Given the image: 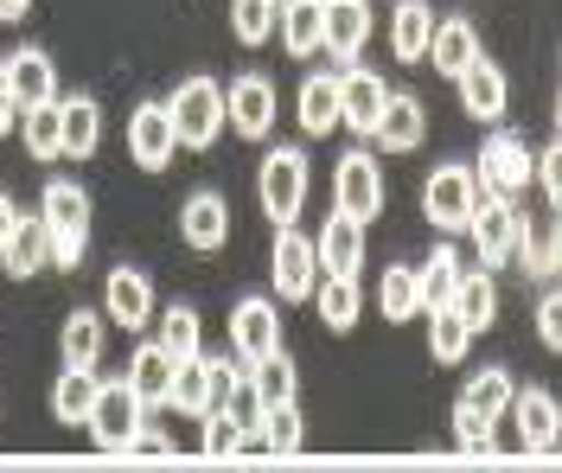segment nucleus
I'll list each match as a JSON object with an SVG mask.
<instances>
[{
	"mask_svg": "<svg viewBox=\"0 0 562 473\" xmlns=\"http://www.w3.org/2000/svg\"><path fill=\"white\" fill-rule=\"evenodd\" d=\"M256 371V391H262V403H288L294 397V364H288V352H269L262 364H249Z\"/></svg>",
	"mask_w": 562,
	"mask_h": 473,
	"instance_id": "obj_43",
	"label": "nucleus"
},
{
	"mask_svg": "<svg viewBox=\"0 0 562 473\" xmlns=\"http://www.w3.org/2000/svg\"><path fill=\"white\" fill-rule=\"evenodd\" d=\"M512 423H518L525 454H557L562 448V403L550 391H518L512 397Z\"/></svg>",
	"mask_w": 562,
	"mask_h": 473,
	"instance_id": "obj_17",
	"label": "nucleus"
},
{
	"mask_svg": "<svg viewBox=\"0 0 562 473\" xmlns=\"http://www.w3.org/2000/svg\"><path fill=\"white\" fill-rule=\"evenodd\" d=\"M512 397H518V384H512V371H480V378H467V391H460V409H467V416H480V423H492V429H498V416L512 409Z\"/></svg>",
	"mask_w": 562,
	"mask_h": 473,
	"instance_id": "obj_31",
	"label": "nucleus"
},
{
	"mask_svg": "<svg viewBox=\"0 0 562 473\" xmlns=\"http://www.w3.org/2000/svg\"><path fill=\"white\" fill-rule=\"evenodd\" d=\"M256 199H262V218L288 230L307 205V154L301 147H269L262 167H256Z\"/></svg>",
	"mask_w": 562,
	"mask_h": 473,
	"instance_id": "obj_3",
	"label": "nucleus"
},
{
	"mask_svg": "<svg viewBox=\"0 0 562 473\" xmlns=\"http://www.w3.org/2000/svg\"><path fill=\"white\" fill-rule=\"evenodd\" d=\"M173 378H179V359L160 346V339H147L135 346V359H128V384H135V397L154 409V403H173Z\"/></svg>",
	"mask_w": 562,
	"mask_h": 473,
	"instance_id": "obj_23",
	"label": "nucleus"
},
{
	"mask_svg": "<svg viewBox=\"0 0 562 473\" xmlns=\"http://www.w3.org/2000/svg\"><path fill=\"white\" fill-rule=\"evenodd\" d=\"M294 110H301V128L307 135H333L339 128V71H314L301 83V97H294Z\"/></svg>",
	"mask_w": 562,
	"mask_h": 473,
	"instance_id": "obj_27",
	"label": "nucleus"
},
{
	"mask_svg": "<svg viewBox=\"0 0 562 473\" xmlns=\"http://www.w3.org/2000/svg\"><path fill=\"white\" fill-rule=\"evenodd\" d=\"M20 128V97H13V77H7V58H0V135Z\"/></svg>",
	"mask_w": 562,
	"mask_h": 473,
	"instance_id": "obj_48",
	"label": "nucleus"
},
{
	"mask_svg": "<svg viewBox=\"0 0 562 473\" xmlns=\"http://www.w3.org/2000/svg\"><path fill=\"white\" fill-rule=\"evenodd\" d=\"M128 454H173V448H167V441H160V436H147V429H140V436H135V448H128Z\"/></svg>",
	"mask_w": 562,
	"mask_h": 473,
	"instance_id": "obj_50",
	"label": "nucleus"
},
{
	"mask_svg": "<svg viewBox=\"0 0 562 473\" xmlns=\"http://www.w3.org/2000/svg\"><path fill=\"white\" fill-rule=\"evenodd\" d=\"M416 289H422V314H435V307H448L460 289V256L454 244H435L428 250V262L416 269Z\"/></svg>",
	"mask_w": 562,
	"mask_h": 473,
	"instance_id": "obj_33",
	"label": "nucleus"
},
{
	"mask_svg": "<svg viewBox=\"0 0 562 473\" xmlns=\"http://www.w3.org/2000/svg\"><path fill=\"white\" fill-rule=\"evenodd\" d=\"M97 142H103V103L77 90V97H65V154L70 160H90Z\"/></svg>",
	"mask_w": 562,
	"mask_h": 473,
	"instance_id": "obj_34",
	"label": "nucleus"
},
{
	"mask_svg": "<svg viewBox=\"0 0 562 473\" xmlns=\"http://www.w3.org/2000/svg\"><path fill=\"white\" fill-rule=\"evenodd\" d=\"M480 173L473 167H435L428 173V185H422V218L435 224L441 237H454V230H467V218H473V205H480Z\"/></svg>",
	"mask_w": 562,
	"mask_h": 473,
	"instance_id": "obj_5",
	"label": "nucleus"
},
{
	"mask_svg": "<svg viewBox=\"0 0 562 473\" xmlns=\"http://www.w3.org/2000/svg\"><path fill=\"white\" fill-rule=\"evenodd\" d=\"M428 58L441 77H460L473 58H480V33L473 20H435V38H428Z\"/></svg>",
	"mask_w": 562,
	"mask_h": 473,
	"instance_id": "obj_28",
	"label": "nucleus"
},
{
	"mask_svg": "<svg viewBox=\"0 0 562 473\" xmlns=\"http://www.w3.org/2000/svg\"><path fill=\"white\" fill-rule=\"evenodd\" d=\"M384 103H390V90H384V77L378 71H339V128H351V135H378V122H384Z\"/></svg>",
	"mask_w": 562,
	"mask_h": 473,
	"instance_id": "obj_12",
	"label": "nucleus"
},
{
	"mask_svg": "<svg viewBox=\"0 0 562 473\" xmlns=\"http://www.w3.org/2000/svg\"><path fill=\"white\" fill-rule=\"evenodd\" d=\"M97 384H103V378H90V364H65V378L52 384V416H58L65 429H83V416H90V403H97Z\"/></svg>",
	"mask_w": 562,
	"mask_h": 473,
	"instance_id": "obj_32",
	"label": "nucleus"
},
{
	"mask_svg": "<svg viewBox=\"0 0 562 473\" xmlns=\"http://www.w3.org/2000/svg\"><path fill=\"white\" fill-rule=\"evenodd\" d=\"M537 185H543V199L562 212V142H550L537 154Z\"/></svg>",
	"mask_w": 562,
	"mask_h": 473,
	"instance_id": "obj_47",
	"label": "nucleus"
},
{
	"mask_svg": "<svg viewBox=\"0 0 562 473\" xmlns=\"http://www.w3.org/2000/svg\"><path fill=\"white\" fill-rule=\"evenodd\" d=\"M13 224H20V212H13V199L0 192V250H7V237H13Z\"/></svg>",
	"mask_w": 562,
	"mask_h": 473,
	"instance_id": "obj_49",
	"label": "nucleus"
},
{
	"mask_svg": "<svg viewBox=\"0 0 562 473\" xmlns=\"http://www.w3.org/2000/svg\"><path fill=\"white\" fill-rule=\"evenodd\" d=\"M384 167H378V154H364V147H351L346 160L333 167V205L339 212H351L358 224H371L378 212H384Z\"/></svg>",
	"mask_w": 562,
	"mask_h": 473,
	"instance_id": "obj_6",
	"label": "nucleus"
},
{
	"mask_svg": "<svg viewBox=\"0 0 562 473\" xmlns=\"http://www.w3.org/2000/svg\"><path fill=\"white\" fill-rule=\"evenodd\" d=\"M83 429L97 436L103 454H128L135 436L147 429V403L135 397L128 378H103V384H97V403H90V416H83Z\"/></svg>",
	"mask_w": 562,
	"mask_h": 473,
	"instance_id": "obj_2",
	"label": "nucleus"
},
{
	"mask_svg": "<svg viewBox=\"0 0 562 473\" xmlns=\"http://www.w3.org/2000/svg\"><path fill=\"white\" fill-rule=\"evenodd\" d=\"M518 262H525L530 282H550L562 275V250H557V224H518Z\"/></svg>",
	"mask_w": 562,
	"mask_h": 473,
	"instance_id": "obj_37",
	"label": "nucleus"
},
{
	"mask_svg": "<svg viewBox=\"0 0 562 473\" xmlns=\"http://www.w3.org/2000/svg\"><path fill=\"white\" fill-rule=\"evenodd\" d=\"M45 262H52V230H45V218H20L13 237H7V250H0V269L13 282H33Z\"/></svg>",
	"mask_w": 562,
	"mask_h": 473,
	"instance_id": "obj_25",
	"label": "nucleus"
},
{
	"mask_svg": "<svg viewBox=\"0 0 562 473\" xmlns=\"http://www.w3.org/2000/svg\"><path fill=\"white\" fill-rule=\"evenodd\" d=\"M26 7H33V0H0V26H13V20H26Z\"/></svg>",
	"mask_w": 562,
	"mask_h": 473,
	"instance_id": "obj_51",
	"label": "nucleus"
},
{
	"mask_svg": "<svg viewBox=\"0 0 562 473\" xmlns=\"http://www.w3.org/2000/svg\"><path fill=\"white\" fill-rule=\"evenodd\" d=\"M428 38H435V13L422 0H396V13H390V52H396V65H422Z\"/></svg>",
	"mask_w": 562,
	"mask_h": 473,
	"instance_id": "obj_26",
	"label": "nucleus"
},
{
	"mask_svg": "<svg viewBox=\"0 0 562 473\" xmlns=\"http://www.w3.org/2000/svg\"><path fill=\"white\" fill-rule=\"evenodd\" d=\"M160 346H167L179 364L199 359V352H205V320H199L192 307H167V314H160Z\"/></svg>",
	"mask_w": 562,
	"mask_h": 473,
	"instance_id": "obj_40",
	"label": "nucleus"
},
{
	"mask_svg": "<svg viewBox=\"0 0 562 473\" xmlns=\"http://www.w3.org/2000/svg\"><path fill=\"white\" fill-rule=\"evenodd\" d=\"M281 26V0H231V33L237 45H269Z\"/></svg>",
	"mask_w": 562,
	"mask_h": 473,
	"instance_id": "obj_38",
	"label": "nucleus"
},
{
	"mask_svg": "<svg viewBox=\"0 0 562 473\" xmlns=\"http://www.w3.org/2000/svg\"><path fill=\"white\" fill-rule=\"evenodd\" d=\"M537 339H543L550 352H562V289H550L537 301Z\"/></svg>",
	"mask_w": 562,
	"mask_h": 473,
	"instance_id": "obj_45",
	"label": "nucleus"
},
{
	"mask_svg": "<svg viewBox=\"0 0 562 473\" xmlns=\"http://www.w3.org/2000/svg\"><path fill=\"white\" fill-rule=\"evenodd\" d=\"M103 333H109V314L77 307L65 327H58V352H65V364H90V371H97V359H103Z\"/></svg>",
	"mask_w": 562,
	"mask_h": 473,
	"instance_id": "obj_29",
	"label": "nucleus"
},
{
	"mask_svg": "<svg viewBox=\"0 0 562 473\" xmlns=\"http://www.w3.org/2000/svg\"><path fill=\"white\" fill-rule=\"evenodd\" d=\"M38 218L52 230V262H58V269H77L83 250H90V192L77 180H45Z\"/></svg>",
	"mask_w": 562,
	"mask_h": 473,
	"instance_id": "obj_1",
	"label": "nucleus"
},
{
	"mask_svg": "<svg viewBox=\"0 0 562 473\" xmlns=\"http://www.w3.org/2000/svg\"><path fill=\"white\" fill-rule=\"evenodd\" d=\"M428 320H435V327H428V352H435V364H460V359H467V346H473V327L460 320L454 307H435Z\"/></svg>",
	"mask_w": 562,
	"mask_h": 473,
	"instance_id": "obj_42",
	"label": "nucleus"
},
{
	"mask_svg": "<svg viewBox=\"0 0 562 473\" xmlns=\"http://www.w3.org/2000/svg\"><path fill=\"white\" fill-rule=\"evenodd\" d=\"M231 352L244 364H262L269 352H281V314L269 294H244L231 307Z\"/></svg>",
	"mask_w": 562,
	"mask_h": 473,
	"instance_id": "obj_9",
	"label": "nucleus"
},
{
	"mask_svg": "<svg viewBox=\"0 0 562 473\" xmlns=\"http://www.w3.org/2000/svg\"><path fill=\"white\" fill-rule=\"evenodd\" d=\"M281 52L288 58H314L326 52V0H281Z\"/></svg>",
	"mask_w": 562,
	"mask_h": 473,
	"instance_id": "obj_22",
	"label": "nucleus"
},
{
	"mask_svg": "<svg viewBox=\"0 0 562 473\" xmlns=\"http://www.w3.org/2000/svg\"><path fill=\"white\" fill-rule=\"evenodd\" d=\"M371 38V0H326V52L333 65H358Z\"/></svg>",
	"mask_w": 562,
	"mask_h": 473,
	"instance_id": "obj_20",
	"label": "nucleus"
},
{
	"mask_svg": "<svg viewBox=\"0 0 562 473\" xmlns=\"http://www.w3.org/2000/svg\"><path fill=\"white\" fill-rule=\"evenodd\" d=\"M448 307H454L473 333L492 327V314H498V289H492V269H486V262H480V269H460V289H454V301H448Z\"/></svg>",
	"mask_w": 562,
	"mask_h": 473,
	"instance_id": "obj_30",
	"label": "nucleus"
},
{
	"mask_svg": "<svg viewBox=\"0 0 562 473\" xmlns=\"http://www.w3.org/2000/svg\"><path fill=\"white\" fill-rule=\"evenodd\" d=\"M224 110H231V128L244 135V142H262L269 128H276V83L262 71H249V77H237L231 90H224Z\"/></svg>",
	"mask_w": 562,
	"mask_h": 473,
	"instance_id": "obj_13",
	"label": "nucleus"
},
{
	"mask_svg": "<svg viewBox=\"0 0 562 473\" xmlns=\"http://www.w3.org/2000/svg\"><path fill=\"white\" fill-rule=\"evenodd\" d=\"M557 250H562V212H557Z\"/></svg>",
	"mask_w": 562,
	"mask_h": 473,
	"instance_id": "obj_53",
	"label": "nucleus"
},
{
	"mask_svg": "<svg viewBox=\"0 0 562 473\" xmlns=\"http://www.w3.org/2000/svg\"><path fill=\"white\" fill-rule=\"evenodd\" d=\"M20 135H26V154L33 160H58L65 154V97L20 115Z\"/></svg>",
	"mask_w": 562,
	"mask_h": 473,
	"instance_id": "obj_36",
	"label": "nucleus"
},
{
	"mask_svg": "<svg viewBox=\"0 0 562 473\" xmlns=\"http://www.w3.org/2000/svg\"><path fill=\"white\" fill-rule=\"evenodd\" d=\"M454 83H460V115H467V122H498L505 103H512V83H505V71L492 65L486 52H480Z\"/></svg>",
	"mask_w": 562,
	"mask_h": 473,
	"instance_id": "obj_18",
	"label": "nucleus"
},
{
	"mask_svg": "<svg viewBox=\"0 0 562 473\" xmlns=\"http://www.w3.org/2000/svg\"><path fill=\"white\" fill-rule=\"evenodd\" d=\"M422 135H428V110H422L416 97L390 90L384 122H378V135H371V142L384 147V154H416V147H422Z\"/></svg>",
	"mask_w": 562,
	"mask_h": 473,
	"instance_id": "obj_24",
	"label": "nucleus"
},
{
	"mask_svg": "<svg viewBox=\"0 0 562 473\" xmlns=\"http://www.w3.org/2000/svg\"><path fill=\"white\" fill-rule=\"evenodd\" d=\"M244 364V359H237ZM237 364L231 359H186L179 364V378H173V409L179 416H205V409H217L224 403V391H231V378H237Z\"/></svg>",
	"mask_w": 562,
	"mask_h": 473,
	"instance_id": "obj_10",
	"label": "nucleus"
},
{
	"mask_svg": "<svg viewBox=\"0 0 562 473\" xmlns=\"http://www.w3.org/2000/svg\"><path fill=\"white\" fill-rule=\"evenodd\" d=\"M378 307H384V320H416L422 314V289H416V269H409V262H390L384 269Z\"/></svg>",
	"mask_w": 562,
	"mask_h": 473,
	"instance_id": "obj_39",
	"label": "nucleus"
},
{
	"mask_svg": "<svg viewBox=\"0 0 562 473\" xmlns=\"http://www.w3.org/2000/svg\"><path fill=\"white\" fill-rule=\"evenodd\" d=\"M128 154H135L140 173H167L179 154V128L173 115H167V103H140L135 115H128Z\"/></svg>",
	"mask_w": 562,
	"mask_h": 473,
	"instance_id": "obj_11",
	"label": "nucleus"
},
{
	"mask_svg": "<svg viewBox=\"0 0 562 473\" xmlns=\"http://www.w3.org/2000/svg\"><path fill=\"white\" fill-rule=\"evenodd\" d=\"M473 173H480V185L486 192H525L530 180H537V154H530L512 128H492L486 142H480V160H473Z\"/></svg>",
	"mask_w": 562,
	"mask_h": 473,
	"instance_id": "obj_7",
	"label": "nucleus"
},
{
	"mask_svg": "<svg viewBox=\"0 0 562 473\" xmlns=\"http://www.w3.org/2000/svg\"><path fill=\"white\" fill-rule=\"evenodd\" d=\"M199 448H205L211 461L237 454V448H244V429H237V416H231V409H205V441H199Z\"/></svg>",
	"mask_w": 562,
	"mask_h": 473,
	"instance_id": "obj_44",
	"label": "nucleus"
},
{
	"mask_svg": "<svg viewBox=\"0 0 562 473\" xmlns=\"http://www.w3.org/2000/svg\"><path fill=\"white\" fill-rule=\"evenodd\" d=\"M314 307H319V320H326L333 333H351V327H358V307H364V294H358V275H319Z\"/></svg>",
	"mask_w": 562,
	"mask_h": 473,
	"instance_id": "obj_35",
	"label": "nucleus"
},
{
	"mask_svg": "<svg viewBox=\"0 0 562 473\" xmlns=\"http://www.w3.org/2000/svg\"><path fill=\"white\" fill-rule=\"evenodd\" d=\"M518 224H525V212H518L505 192H480V205H473L467 230H473V244H480V262H486V269H498V262L518 256Z\"/></svg>",
	"mask_w": 562,
	"mask_h": 473,
	"instance_id": "obj_8",
	"label": "nucleus"
},
{
	"mask_svg": "<svg viewBox=\"0 0 562 473\" xmlns=\"http://www.w3.org/2000/svg\"><path fill=\"white\" fill-rule=\"evenodd\" d=\"M103 314H109V327H128L140 333L147 320H154V282L140 275V269H109V282H103Z\"/></svg>",
	"mask_w": 562,
	"mask_h": 473,
	"instance_id": "obj_16",
	"label": "nucleus"
},
{
	"mask_svg": "<svg viewBox=\"0 0 562 473\" xmlns=\"http://www.w3.org/2000/svg\"><path fill=\"white\" fill-rule=\"evenodd\" d=\"M7 77H13L20 115L38 110V103H58V65H52V52H38V45L13 52V58H7Z\"/></svg>",
	"mask_w": 562,
	"mask_h": 473,
	"instance_id": "obj_21",
	"label": "nucleus"
},
{
	"mask_svg": "<svg viewBox=\"0 0 562 473\" xmlns=\"http://www.w3.org/2000/svg\"><path fill=\"white\" fill-rule=\"evenodd\" d=\"M314 256H319V275H358L364 269V224L333 205L314 237Z\"/></svg>",
	"mask_w": 562,
	"mask_h": 473,
	"instance_id": "obj_15",
	"label": "nucleus"
},
{
	"mask_svg": "<svg viewBox=\"0 0 562 473\" xmlns=\"http://www.w3.org/2000/svg\"><path fill=\"white\" fill-rule=\"evenodd\" d=\"M319 289V256H314V237H301L294 224L276 230V294L281 301H314Z\"/></svg>",
	"mask_w": 562,
	"mask_h": 473,
	"instance_id": "obj_14",
	"label": "nucleus"
},
{
	"mask_svg": "<svg viewBox=\"0 0 562 473\" xmlns=\"http://www.w3.org/2000/svg\"><path fill=\"white\" fill-rule=\"evenodd\" d=\"M167 115H173V128H179V147H211L224 128H231L224 83H211V77H186L173 97H167Z\"/></svg>",
	"mask_w": 562,
	"mask_h": 473,
	"instance_id": "obj_4",
	"label": "nucleus"
},
{
	"mask_svg": "<svg viewBox=\"0 0 562 473\" xmlns=\"http://www.w3.org/2000/svg\"><path fill=\"white\" fill-rule=\"evenodd\" d=\"M557 142H562V97H557Z\"/></svg>",
	"mask_w": 562,
	"mask_h": 473,
	"instance_id": "obj_52",
	"label": "nucleus"
},
{
	"mask_svg": "<svg viewBox=\"0 0 562 473\" xmlns=\"http://www.w3.org/2000/svg\"><path fill=\"white\" fill-rule=\"evenodd\" d=\"M307 441V423H301V403L288 397V403H269L262 409V448L269 454H294Z\"/></svg>",
	"mask_w": 562,
	"mask_h": 473,
	"instance_id": "obj_41",
	"label": "nucleus"
},
{
	"mask_svg": "<svg viewBox=\"0 0 562 473\" xmlns=\"http://www.w3.org/2000/svg\"><path fill=\"white\" fill-rule=\"evenodd\" d=\"M179 244L199 250V256L224 250V244H231V205H224L217 192H192V199L179 205Z\"/></svg>",
	"mask_w": 562,
	"mask_h": 473,
	"instance_id": "obj_19",
	"label": "nucleus"
},
{
	"mask_svg": "<svg viewBox=\"0 0 562 473\" xmlns=\"http://www.w3.org/2000/svg\"><path fill=\"white\" fill-rule=\"evenodd\" d=\"M454 441L467 448V454H492V423H480V416H467L454 403Z\"/></svg>",
	"mask_w": 562,
	"mask_h": 473,
	"instance_id": "obj_46",
	"label": "nucleus"
}]
</instances>
